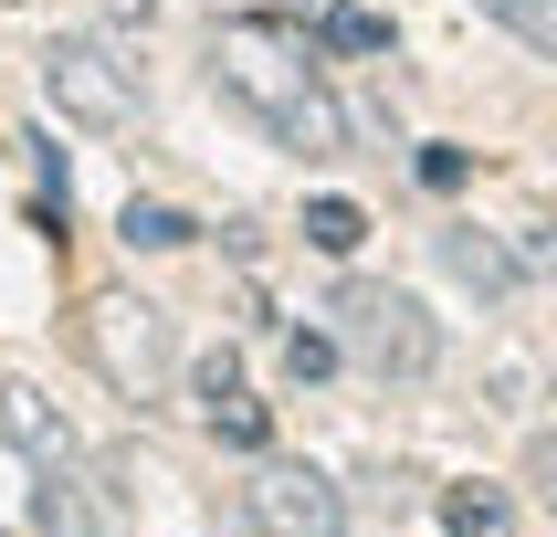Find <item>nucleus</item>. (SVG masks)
I'll return each mask as SVG.
<instances>
[{"mask_svg": "<svg viewBox=\"0 0 557 537\" xmlns=\"http://www.w3.org/2000/svg\"><path fill=\"white\" fill-rule=\"evenodd\" d=\"M211 85L232 95L243 117H263L274 148H295V158H337L347 148V106L326 95L315 42H295V32H274V22H221L211 32Z\"/></svg>", "mask_w": 557, "mask_h": 537, "instance_id": "1", "label": "nucleus"}, {"mask_svg": "<svg viewBox=\"0 0 557 537\" xmlns=\"http://www.w3.org/2000/svg\"><path fill=\"white\" fill-rule=\"evenodd\" d=\"M337 347L358 358L369 379H432L442 369V327L410 284H337Z\"/></svg>", "mask_w": 557, "mask_h": 537, "instance_id": "2", "label": "nucleus"}, {"mask_svg": "<svg viewBox=\"0 0 557 537\" xmlns=\"http://www.w3.org/2000/svg\"><path fill=\"white\" fill-rule=\"evenodd\" d=\"M74 338H85L95 379L116 390V401H158L169 390V316L148 306V295H126V284H106V295H85V316H74Z\"/></svg>", "mask_w": 557, "mask_h": 537, "instance_id": "3", "label": "nucleus"}, {"mask_svg": "<svg viewBox=\"0 0 557 537\" xmlns=\"http://www.w3.org/2000/svg\"><path fill=\"white\" fill-rule=\"evenodd\" d=\"M42 95H53V117L106 126V137L148 117V85H137V63H116L95 32H53V42H42Z\"/></svg>", "mask_w": 557, "mask_h": 537, "instance_id": "4", "label": "nucleus"}, {"mask_svg": "<svg viewBox=\"0 0 557 537\" xmlns=\"http://www.w3.org/2000/svg\"><path fill=\"white\" fill-rule=\"evenodd\" d=\"M243 516H252V537H347V496L315 464H274L243 496Z\"/></svg>", "mask_w": 557, "mask_h": 537, "instance_id": "5", "label": "nucleus"}, {"mask_svg": "<svg viewBox=\"0 0 557 537\" xmlns=\"http://www.w3.org/2000/svg\"><path fill=\"white\" fill-rule=\"evenodd\" d=\"M32 537H116V516L74 464H42L32 474Z\"/></svg>", "mask_w": 557, "mask_h": 537, "instance_id": "6", "label": "nucleus"}, {"mask_svg": "<svg viewBox=\"0 0 557 537\" xmlns=\"http://www.w3.org/2000/svg\"><path fill=\"white\" fill-rule=\"evenodd\" d=\"M200 411H211V432H221V442H243V453H263V442H274V411L243 401V369H232V347H221V358H200Z\"/></svg>", "mask_w": 557, "mask_h": 537, "instance_id": "7", "label": "nucleus"}, {"mask_svg": "<svg viewBox=\"0 0 557 537\" xmlns=\"http://www.w3.org/2000/svg\"><path fill=\"white\" fill-rule=\"evenodd\" d=\"M442 264H453V284H473L484 306H505V295H516V274H527V264H516L495 232H473V221H453V232H442Z\"/></svg>", "mask_w": 557, "mask_h": 537, "instance_id": "8", "label": "nucleus"}, {"mask_svg": "<svg viewBox=\"0 0 557 537\" xmlns=\"http://www.w3.org/2000/svg\"><path fill=\"white\" fill-rule=\"evenodd\" d=\"M0 432L22 442L32 464H63V422L42 411V390H32V379H0Z\"/></svg>", "mask_w": 557, "mask_h": 537, "instance_id": "9", "label": "nucleus"}, {"mask_svg": "<svg viewBox=\"0 0 557 537\" xmlns=\"http://www.w3.org/2000/svg\"><path fill=\"white\" fill-rule=\"evenodd\" d=\"M473 11H484V22H505L536 63H557V0H473Z\"/></svg>", "mask_w": 557, "mask_h": 537, "instance_id": "10", "label": "nucleus"}, {"mask_svg": "<svg viewBox=\"0 0 557 537\" xmlns=\"http://www.w3.org/2000/svg\"><path fill=\"white\" fill-rule=\"evenodd\" d=\"M116 232H126L137 253H180L200 221H189V211H169V200H126V221H116Z\"/></svg>", "mask_w": 557, "mask_h": 537, "instance_id": "11", "label": "nucleus"}, {"mask_svg": "<svg viewBox=\"0 0 557 537\" xmlns=\"http://www.w3.org/2000/svg\"><path fill=\"white\" fill-rule=\"evenodd\" d=\"M442 527H453V537H505L516 516H505L495 485H453V496H442Z\"/></svg>", "mask_w": 557, "mask_h": 537, "instance_id": "12", "label": "nucleus"}, {"mask_svg": "<svg viewBox=\"0 0 557 537\" xmlns=\"http://www.w3.org/2000/svg\"><path fill=\"white\" fill-rule=\"evenodd\" d=\"M306 243H315V253H337V264H347V253L369 243V211H358V200H306Z\"/></svg>", "mask_w": 557, "mask_h": 537, "instance_id": "13", "label": "nucleus"}, {"mask_svg": "<svg viewBox=\"0 0 557 537\" xmlns=\"http://www.w3.org/2000/svg\"><path fill=\"white\" fill-rule=\"evenodd\" d=\"M315 42H326V53H389V22H379V11H326V22H315Z\"/></svg>", "mask_w": 557, "mask_h": 537, "instance_id": "14", "label": "nucleus"}, {"mask_svg": "<svg viewBox=\"0 0 557 537\" xmlns=\"http://www.w3.org/2000/svg\"><path fill=\"white\" fill-rule=\"evenodd\" d=\"M337 358H347V347H337V338H315V327H295V338H284V369H295V390H315Z\"/></svg>", "mask_w": 557, "mask_h": 537, "instance_id": "15", "label": "nucleus"}, {"mask_svg": "<svg viewBox=\"0 0 557 537\" xmlns=\"http://www.w3.org/2000/svg\"><path fill=\"white\" fill-rule=\"evenodd\" d=\"M527 485H536V505L557 516V432H536V442H527Z\"/></svg>", "mask_w": 557, "mask_h": 537, "instance_id": "16", "label": "nucleus"}, {"mask_svg": "<svg viewBox=\"0 0 557 537\" xmlns=\"http://www.w3.org/2000/svg\"><path fill=\"white\" fill-rule=\"evenodd\" d=\"M421 190H463V148H421Z\"/></svg>", "mask_w": 557, "mask_h": 537, "instance_id": "17", "label": "nucleus"}, {"mask_svg": "<svg viewBox=\"0 0 557 537\" xmlns=\"http://www.w3.org/2000/svg\"><path fill=\"white\" fill-rule=\"evenodd\" d=\"M95 11H106L116 32H148V22H158V0H95Z\"/></svg>", "mask_w": 557, "mask_h": 537, "instance_id": "18", "label": "nucleus"}]
</instances>
